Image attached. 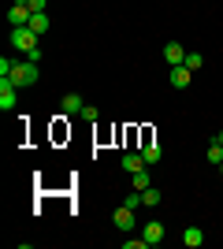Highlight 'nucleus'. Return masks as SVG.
<instances>
[{
	"mask_svg": "<svg viewBox=\"0 0 223 249\" xmlns=\"http://www.w3.org/2000/svg\"><path fill=\"white\" fill-rule=\"evenodd\" d=\"M8 78L19 86V89H26V86L37 82V63H34V60H15V67H11Z\"/></svg>",
	"mask_w": 223,
	"mask_h": 249,
	"instance_id": "obj_1",
	"label": "nucleus"
},
{
	"mask_svg": "<svg viewBox=\"0 0 223 249\" xmlns=\"http://www.w3.org/2000/svg\"><path fill=\"white\" fill-rule=\"evenodd\" d=\"M11 45L19 52H34L37 49V34H34L30 26H15V30H11Z\"/></svg>",
	"mask_w": 223,
	"mask_h": 249,
	"instance_id": "obj_2",
	"label": "nucleus"
},
{
	"mask_svg": "<svg viewBox=\"0 0 223 249\" xmlns=\"http://www.w3.org/2000/svg\"><path fill=\"white\" fill-rule=\"evenodd\" d=\"M15 89H19V86L11 82V78H4V82H0V108H4V112H11V108H15V101H19V97H15Z\"/></svg>",
	"mask_w": 223,
	"mask_h": 249,
	"instance_id": "obj_3",
	"label": "nucleus"
},
{
	"mask_svg": "<svg viewBox=\"0 0 223 249\" xmlns=\"http://www.w3.org/2000/svg\"><path fill=\"white\" fill-rule=\"evenodd\" d=\"M112 223H116L119 231H134V223H138V219H134V208H116V216H112Z\"/></svg>",
	"mask_w": 223,
	"mask_h": 249,
	"instance_id": "obj_4",
	"label": "nucleus"
},
{
	"mask_svg": "<svg viewBox=\"0 0 223 249\" xmlns=\"http://www.w3.org/2000/svg\"><path fill=\"white\" fill-rule=\"evenodd\" d=\"M164 60H168L171 67H179V63H186V49H182L179 41H168L164 45Z\"/></svg>",
	"mask_w": 223,
	"mask_h": 249,
	"instance_id": "obj_5",
	"label": "nucleus"
},
{
	"mask_svg": "<svg viewBox=\"0 0 223 249\" xmlns=\"http://www.w3.org/2000/svg\"><path fill=\"white\" fill-rule=\"evenodd\" d=\"M30 15H34V11L26 8V4H11V11H8V22H11V26H26V22H30Z\"/></svg>",
	"mask_w": 223,
	"mask_h": 249,
	"instance_id": "obj_6",
	"label": "nucleus"
},
{
	"mask_svg": "<svg viewBox=\"0 0 223 249\" xmlns=\"http://www.w3.org/2000/svg\"><path fill=\"white\" fill-rule=\"evenodd\" d=\"M190 67H186V63H179V67H171V86H175V89H186V86H190Z\"/></svg>",
	"mask_w": 223,
	"mask_h": 249,
	"instance_id": "obj_7",
	"label": "nucleus"
},
{
	"mask_svg": "<svg viewBox=\"0 0 223 249\" xmlns=\"http://www.w3.org/2000/svg\"><path fill=\"white\" fill-rule=\"evenodd\" d=\"M60 108H64V115H82V108H86V101L78 93H67L64 101H60Z\"/></svg>",
	"mask_w": 223,
	"mask_h": 249,
	"instance_id": "obj_8",
	"label": "nucleus"
},
{
	"mask_svg": "<svg viewBox=\"0 0 223 249\" xmlns=\"http://www.w3.org/2000/svg\"><path fill=\"white\" fill-rule=\"evenodd\" d=\"M201 242H205V231L201 227H186V231H182V246H186V249H197Z\"/></svg>",
	"mask_w": 223,
	"mask_h": 249,
	"instance_id": "obj_9",
	"label": "nucleus"
},
{
	"mask_svg": "<svg viewBox=\"0 0 223 249\" xmlns=\"http://www.w3.org/2000/svg\"><path fill=\"white\" fill-rule=\"evenodd\" d=\"M141 167H149L141 153H127L123 156V171H127V175H134V171H141Z\"/></svg>",
	"mask_w": 223,
	"mask_h": 249,
	"instance_id": "obj_10",
	"label": "nucleus"
},
{
	"mask_svg": "<svg viewBox=\"0 0 223 249\" xmlns=\"http://www.w3.org/2000/svg\"><path fill=\"white\" fill-rule=\"evenodd\" d=\"M141 234H145L149 246H160V238H164V223H156V219H153V223H145V231H141Z\"/></svg>",
	"mask_w": 223,
	"mask_h": 249,
	"instance_id": "obj_11",
	"label": "nucleus"
},
{
	"mask_svg": "<svg viewBox=\"0 0 223 249\" xmlns=\"http://www.w3.org/2000/svg\"><path fill=\"white\" fill-rule=\"evenodd\" d=\"M26 26H30V30L37 34V37H41V34L49 30V15H45V11H34V15H30V22H26Z\"/></svg>",
	"mask_w": 223,
	"mask_h": 249,
	"instance_id": "obj_12",
	"label": "nucleus"
},
{
	"mask_svg": "<svg viewBox=\"0 0 223 249\" xmlns=\"http://www.w3.org/2000/svg\"><path fill=\"white\" fill-rule=\"evenodd\" d=\"M141 205L156 208V205H160V190H156V186H145V190H141Z\"/></svg>",
	"mask_w": 223,
	"mask_h": 249,
	"instance_id": "obj_13",
	"label": "nucleus"
},
{
	"mask_svg": "<svg viewBox=\"0 0 223 249\" xmlns=\"http://www.w3.org/2000/svg\"><path fill=\"white\" fill-rule=\"evenodd\" d=\"M205 156H208V164H220V160H223V142H220V138H212V145H208Z\"/></svg>",
	"mask_w": 223,
	"mask_h": 249,
	"instance_id": "obj_14",
	"label": "nucleus"
},
{
	"mask_svg": "<svg viewBox=\"0 0 223 249\" xmlns=\"http://www.w3.org/2000/svg\"><path fill=\"white\" fill-rule=\"evenodd\" d=\"M130 182H134V190L153 186V178H149V171H145V167H141V171H134V175H130Z\"/></svg>",
	"mask_w": 223,
	"mask_h": 249,
	"instance_id": "obj_15",
	"label": "nucleus"
},
{
	"mask_svg": "<svg viewBox=\"0 0 223 249\" xmlns=\"http://www.w3.org/2000/svg\"><path fill=\"white\" fill-rule=\"evenodd\" d=\"M141 156H145V164H160L164 149H160V145H145V149H141Z\"/></svg>",
	"mask_w": 223,
	"mask_h": 249,
	"instance_id": "obj_16",
	"label": "nucleus"
},
{
	"mask_svg": "<svg viewBox=\"0 0 223 249\" xmlns=\"http://www.w3.org/2000/svg\"><path fill=\"white\" fill-rule=\"evenodd\" d=\"M186 67H190V71H201V67H205V56H201V52H186Z\"/></svg>",
	"mask_w": 223,
	"mask_h": 249,
	"instance_id": "obj_17",
	"label": "nucleus"
},
{
	"mask_svg": "<svg viewBox=\"0 0 223 249\" xmlns=\"http://www.w3.org/2000/svg\"><path fill=\"white\" fill-rule=\"evenodd\" d=\"M123 246H127V249H145L149 242H145V238H127V242H123Z\"/></svg>",
	"mask_w": 223,
	"mask_h": 249,
	"instance_id": "obj_18",
	"label": "nucleus"
},
{
	"mask_svg": "<svg viewBox=\"0 0 223 249\" xmlns=\"http://www.w3.org/2000/svg\"><path fill=\"white\" fill-rule=\"evenodd\" d=\"M82 119H89V123H97L101 115H97V108H89V104H86V108H82Z\"/></svg>",
	"mask_w": 223,
	"mask_h": 249,
	"instance_id": "obj_19",
	"label": "nucleus"
},
{
	"mask_svg": "<svg viewBox=\"0 0 223 249\" xmlns=\"http://www.w3.org/2000/svg\"><path fill=\"white\" fill-rule=\"evenodd\" d=\"M123 205H127V208H138V205H141V190H138V194H130V197L123 201Z\"/></svg>",
	"mask_w": 223,
	"mask_h": 249,
	"instance_id": "obj_20",
	"label": "nucleus"
},
{
	"mask_svg": "<svg viewBox=\"0 0 223 249\" xmlns=\"http://www.w3.org/2000/svg\"><path fill=\"white\" fill-rule=\"evenodd\" d=\"M45 4H49V0H26V8H30V11H45Z\"/></svg>",
	"mask_w": 223,
	"mask_h": 249,
	"instance_id": "obj_21",
	"label": "nucleus"
},
{
	"mask_svg": "<svg viewBox=\"0 0 223 249\" xmlns=\"http://www.w3.org/2000/svg\"><path fill=\"white\" fill-rule=\"evenodd\" d=\"M220 175H223V160H220Z\"/></svg>",
	"mask_w": 223,
	"mask_h": 249,
	"instance_id": "obj_22",
	"label": "nucleus"
},
{
	"mask_svg": "<svg viewBox=\"0 0 223 249\" xmlns=\"http://www.w3.org/2000/svg\"><path fill=\"white\" fill-rule=\"evenodd\" d=\"M220 142H223V130H220Z\"/></svg>",
	"mask_w": 223,
	"mask_h": 249,
	"instance_id": "obj_23",
	"label": "nucleus"
}]
</instances>
